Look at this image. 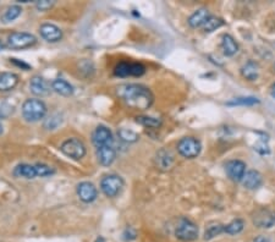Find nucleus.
Returning <instances> with one entry per match:
<instances>
[{"label": "nucleus", "mask_w": 275, "mask_h": 242, "mask_svg": "<svg viewBox=\"0 0 275 242\" xmlns=\"http://www.w3.org/2000/svg\"><path fill=\"white\" fill-rule=\"evenodd\" d=\"M118 96L132 109L145 110L153 104L154 97L147 87L142 85H123L118 87Z\"/></svg>", "instance_id": "f257e3e1"}, {"label": "nucleus", "mask_w": 275, "mask_h": 242, "mask_svg": "<svg viewBox=\"0 0 275 242\" xmlns=\"http://www.w3.org/2000/svg\"><path fill=\"white\" fill-rule=\"evenodd\" d=\"M47 112V106L40 99L29 98L22 104V117L28 122H37L44 119Z\"/></svg>", "instance_id": "f03ea898"}, {"label": "nucleus", "mask_w": 275, "mask_h": 242, "mask_svg": "<svg viewBox=\"0 0 275 242\" xmlns=\"http://www.w3.org/2000/svg\"><path fill=\"white\" fill-rule=\"evenodd\" d=\"M202 150V144L199 139L196 137L187 136L183 137L177 143V152L181 157L186 158V159H193L199 155Z\"/></svg>", "instance_id": "7ed1b4c3"}, {"label": "nucleus", "mask_w": 275, "mask_h": 242, "mask_svg": "<svg viewBox=\"0 0 275 242\" xmlns=\"http://www.w3.org/2000/svg\"><path fill=\"white\" fill-rule=\"evenodd\" d=\"M60 150L63 154H65L66 157L71 158L75 160H81L87 153L86 146L83 144V142L79 138H67L61 143Z\"/></svg>", "instance_id": "20e7f679"}, {"label": "nucleus", "mask_w": 275, "mask_h": 242, "mask_svg": "<svg viewBox=\"0 0 275 242\" xmlns=\"http://www.w3.org/2000/svg\"><path fill=\"white\" fill-rule=\"evenodd\" d=\"M175 236L180 241L191 242L198 239V227L187 218H181L175 230Z\"/></svg>", "instance_id": "39448f33"}, {"label": "nucleus", "mask_w": 275, "mask_h": 242, "mask_svg": "<svg viewBox=\"0 0 275 242\" xmlns=\"http://www.w3.org/2000/svg\"><path fill=\"white\" fill-rule=\"evenodd\" d=\"M37 43V38L27 32H12L6 40V47L10 49H26L33 47Z\"/></svg>", "instance_id": "423d86ee"}, {"label": "nucleus", "mask_w": 275, "mask_h": 242, "mask_svg": "<svg viewBox=\"0 0 275 242\" xmlns=\"http://www.w3.org/2000/svg\"><path fill=\"white\" fill-rule=\"evenodd\" d=\"M145 74V66L134 61H120L114 69V75L118 77H141Z\"/></svg>", "instance_id": "0eeeda50"}, {"label": "nucleus", "mask_w": 275, "mask_h": 242, "mask_svg": "<svg viewBox=\"0 0 275 242\" xmlns=\"http://www.w3.org/2000/svg\"><path fill=\"white\" fill-rule=\"evenodd\" d=\"M124 187V180L115 174L105 175L101 181V190L107 197L114 198L120 193Z\"/></svg>", "instance_id": "6e6552de"}, {"label": "nucleus", "mask_w": 275, "mask_h": 242, "mask_svg": "<svg viewBox=\"0 0 275 242\" xmlns=\"http://www.w3.org/2000/svg\"><path fill=\"white\" fill-rule=\"evenodd\" d=\"M252 223L256 228L271 229L275 225V212L269 208H260L252 214Z\"/></svg>", "instance_id": "1a4fd4ad"}, {"label": "nucleus", "mask_w": 275, "mask_h": 242, "mask_svg": "<svg viewBox=\"0 0 275 242\" xmlns=\"http://www.w3.org/2000/svg\"><path fill=\"white\" fill-rule=\"evenodd\" d=\"M92 142H93L96 148L113 146L114 136H113V132L110 131V128H108L104 125H99L94 128L93 133H92Z\"/></svg>", "instance_id": "9d476101"}, {"label": "nucleus", "mask_w": 275, "mask_h": 242, "mask_svg": "<svg viewBox=\"0 0 275 242\" xmlns=\"http://www.w3.org/2000/svg\"><path fill=\"white\" fill-rule=\"evenodd\" d=\"M246 164L242 160L233 159L229 160L225 164V173L229 176V179L235 182H239L242 181V179H244L245 174H246Z\"/></svg>", "instance_id": "9b49d317"}, {"label": "nucleus", "mask_w": 275, "mask_h": 242, "mask_svg": "<svg viewBox=\"0 0 275 242\" xmlns=\"http://www.w3.org/2000/svg\"><path fill=\"white\" fill-rule=\"evenodd\" d=\"M77 196L83 203H92L98 197V191L92 182L83 181L77 185Z\"/></svg>", "instance_id": "f8f14e48"}, {"label": "nucleus", "mask_w": 275, "mask_h": 242, "mask_svg": "<svg viewBox=\"0 0 275 242\" xmlns=\"http://www.w3.org/2000/svg\"><path fill=\"white\" fill-rule=\"evenodd\" d=\"M39 33L43 39L49 43H56L63 38V31L53 23H43L39 28Z\"/></svg>", "instance_id": "ddd939ff"}, {"label": "nucleus", "mask_w": 275, "mask_h": 242, "mask_svg": "<svg viewBox=\"0 0 275 242\" xmlns=\"http://www.w3.org/2000/svg\"><path fill=\"white\" fill-rule=\"evenodd\" d=\"M29 90L34 96L44 97L50 93V86L48 81L40 76L32 77L31 82H29Z\"/></svg>", "instance_id": "4468645a"}, {"label": "nucleus", "mask_w": 275, "mask_h": 242, "mask_svg": "<svg viewBox=\"0 0 275 242\" xmlns=\"http://www.w3.org/2000/svg\"><path fill=\"white\" fill-rule=\"evenodd\" d=\"M117 158V150L113 146H104L97 148V159L103 166H109L114 163Z\"/></svg>", "instance_id": "2eb2a0df"}, {"label": "nucleus", "mask_w": 275, "mask_h": 242, "mask_svg": "<svg viewBox=\"0 0 275 242\" xmlns=\"http://www.w3.org/2000/svg\"><path fill=\"white\" fill-rule=\"evenodd\" d=\"M242 185L247 188V190H258L263 184V176L260 171L257 170H249L245 174L244 179H242Z\"/></svg>", "instance_id": "dca6fc26"}, {"label": "nucleus", "mask_w": 275, "mask_h": 242, "mask_svg": "<svg viewBox=\"0 0 275 242\" xmlns=\"http://www.w3.org/2000/svg\"><path fill=\"white\" fill-rule=\"evenodd\" d=\"M175 158L169 149H160L155 155V164L160 170H169L174 165Z\"/></svg>", "instance_id": "f3484780"}, {"label": "nucleus", "mask_w": 275, "mask_h": 242, "mask_svg": "<svg viewBox=\"0 0 275 242\" xmlns=\"http://www.w3.org/2000/svg\"><path fill=\"white\" fill-rule=\"evenodd\" d=\"M210 12L208 9H198L197 11H195L192 15L190 16L188 18V25H190L192 28H198V27H203L204 23L208 21V18L210 17Z\"/></svg>", "instance_id": "a211bd4d"}, {"label": "nucleus", "mask_w": 275, "mask_h": 242, "mask_svg": "<svg viewBox=\"0 0 275 242\" xmlns=\"http://www.w3.org/2000/svg\"><path fill=\"white\" fill-rule=\"evenodd\" d=\"M18 76L13 72H2L0 74V92H7L17 86Z\"/></svg>", "instance_id": "6ab92c4d"}, {"label": "nucleus", "mask_w": 275, "mask_h": 242, "mask_svg": "<svg viewBox=\"0 0 275 242\" xmlns=\"http://www.w3.org/2000/svg\"><path fill=\"white\" fill-rule=\"evenodd\" d=\"M52 90L60 96L70 97L74 94V86L64 79H55L52 82Z\"/></svg>", "instance_id": "aec40b11"}, {"label": "nucleus", "mask_w": 275, "mask_h": 242, "mask_svg": "<svg viewBox=\"0 0 275 242\" xmlns=\"http://www.w3.org/2000/svg\"><path fill=\"white\" fill-rule=\"evenodd\" d=\"M13 175H15L16 177H23V179L31 180V179H36L37 171H36V168H34V165L22 163V164H18V165L13 169Z\"/></svg>", "instance_id": "412c9836"}, {"label": "nucleus", "mask_w": 275, "mask_h": 242, "mask_svg": "<svg viewBox=\"0 0 275 242\" xmlns=\"http://www.w3.org/2000/svg\"><path fill=\"white\" fill-rule=\"evenodd\" d=\"M241 75L244 79L249 81H256L260 75V65L255 60H249L241 67Z\"/></svg>", "instance_id": "4be33fe9"}, {"label": "nucleus", "mask_w": 275, "mask_h": 242, "mask_svg": "<svg viewBox=\"0 0 275 242\" xmlns=\"http://www.w3.org/2000/svg\"><path fill=\"white\" fill-rule=\"evenodd\" d=\"M222 49L226 56H234L239 52V44L230 34H224L222 38Z\"/></svg>", "instance_id": "5701e85b"}, {"label": "nucleus", "mask_w": 275, "mask_h": 242, "mask_svg": "<svg viewBox=\"0 0 275 242\" xmlns=\"http://www.w3.org/2000/svg\"><path fill=\"white\" fill-rule=\"evenodd\" d=\"M21 13H22V7H21L20 5H11V6L7 7L6 11L1 16V21L4 23L12 22V21H15Z\"/></svg>", "instance_id": "b1692460"}, {"label": "nucleus", "mask_w": 275, "mask_h": 242, "mask_svg": "<svg viewBox=\"0 0 275 242\" xmlns=\"http://www.w3.org/2000/svg\"><path fill=\"white\" fill-rule=\"evenodd\" d=\"M245 229V222L240 218L234 219L233 222H230L229 224L225 225V234L228 235H237V234L241 233Z\"/></svg>", "instance_id": "393cba45"}, {"label": "nucleus", "mask_w": 275, "mask_h": 242, "mask_svg": "<svg viewBox=\"0 0 275 242\" xmlns=\"http://www.w3.org/2000/svg\"><path fill=\"white\" fill-rule=\"evenodd\" d=\"M136 121L138 123H141L142 126H145V127L149 128H158L160 127L161 120L158 119V118L148 117V115H141V117H137Z\"/></svg>", "instance_id": "a878e982"}, {"label": "nucleus", "mask_w": 275, "mask_h": 242, "mask_svg": "<svg viewBox=\"0 0 275 242\" xmlns=\"http://www.w3.org/2000/svg\"><path fill=\"white\" fill-rule=\"evenodd\" d=\"M224 233H225V225L223 224L209 225V227L207 228L206 233H204V240H213V239L222 235Z\"/></svg>", "instance_id": "bb28decb"}, {"label": "nucleus", "mask_w": 275, "mask_h": 242, "mask_svg": "<svg viewBox=\"0 0 275 242\" xmlns=\"http://www.w3.org/2000/svg\"><path fill=\"white\" fill-rule=\"evenodd\" d=\"M258 103H260V99L255 98V97H239V98L229 101L226 106H255Z\"/></svg>", "instance_id": "cd10ccee"}, {"label": "nucleus", "mask_w": 275, "mask_h": 242, "mask_svg": "<svg viewBox=\"0 0 275 242\" xmlns=\"http://www.w3.org/2000/svg\"><path fill=\"white\" fill-rule=\"evenodd\" d=\"M224 25V21L220 17H217V16H210L206 23L203 26V31L207 32V33H210V32L217 31L218 28H220Z\"/></svg>", "instance_id": "c85d7f7f"}, {"label": "nucleus", "mask_w": 275, "mask_h": 242, "mask_svg": "<svg viewBox=\"0 0 275 242\" xmlns=\"http://www.w3.org/2000/svg\"><path fill=\"white\" fill-rule=\"evenodd\" d=\"M118 134L120 137V139H123L124 142H128V143H134V142L138 141L139 138L138 134L134 132V131L128 130V128H120Z\"/></svg>", "instance_id": "c756f323"}, {"label": "nucleus", "mask_w": 275, "mask_h": 242, "mask_svg": "<svg viewBox=\"0 0 275 242\" xmlns=\"http://www.w3.org/2000/svg\"><path fill=\"white\" fill-rule=\"evenodd\" d=\"M34 168H36L37 176H39V177L52 176V175L55 173V170H54L52 166L47 165V164H44V163L34 164Z\"/></svg>", "instance_id": "7c9ffc66"}, {"label": "nucleus", "mask_w": 275, "mask_h": 242, "mask_svg": "<svg viewBox=\"0 0 275 242\" xmlns=\"http://www.w3.org/2000/svg\"><path fill=\"white\" fill-rule=\"evenodd\" d=\"M61 121H63V119H61L60 115L54 114L52 117L48 118V119H45L44 127L47 128V130H55V128L60 125Z\"/></svg>", "instance_id": "2f4dec72"}, {"label": "nucleus", "mask_w": 275, "mask_h": 242, "mask_svg": "<svg viewBox=\"0 0 275 242\" xmlns=\"http://www.w3.org/2000/svg\"><path fill=\"white\" fill-rule=\"evenodd\" d=\"M54 1H50V0H38V1H36V7L39 11H47V10L52 9Z\"/></svg>", "instance_id": "473e14b6"}, {"label": "nucleus", "mask_w": 275, "mask_h": 242, "mask_svg": "<svg viewBox=\"0 0 275 242\" xmlns=\"http://www.w3.org/2000/svg\"><path fill=\"white\" fill-rule=\"evenodd\" d=\"M255 150L256 152H258L260 153V154H269V153H271V149H269V147H268V144L266 143V142H263V141H261V142H258L257 144H256L255 146Z\"/></svg>", "instance_id": "72a5a7b5"}, {"label": "nucleus", "mask_w": 275, "mask_h": 242, "mask_svg": "<svg viewBox=\"0 0 275 242\" xmlns=\"http://www.w3.org/2000/svg\"><path fill=\"white\" fill-rule=\"evenodd\" d=\"M123 236H124V240L132 241V240H135V239L137 238V233H136V230H135V229L126 228L125 231H124Z\"/></svg>", "instance_id": "f704fd0d"}, {"label": "nucleus", "mask_w": 275, "mask_h": 242, "mask_svg": "<svg viewBox=\"0 0 275 242\" xmlns=\"http://www.w3.org/2000/svg\"><path fill=\"white\" fill-rule=\"evenodd\" d=\"M9 60H10V63L13 64V65L17 66V67H21L22 70H31V65H28V64L25 63V61H21V60H18V59H15V58H10Z\"/></svg>", "instance_id": "c9c22d12"}, {"label": "nucleus", "mask_w": 275, "mask_h": 242, "mask_svg": "<svg viewBox=\"0 0 275 242\" xmlns=\"http://www.w3.org/2000/svg\"><path fill=\"white\" fill-rule=\"evenodd\" d=\"M253 242H272L271 239L267 238V236H258V238H256L255 240H253Z\"/></svg>", "instance_id": "e433bc0d"}, {"label": "nucleus", "mask_w": 275, "mask_h": 242, "mask_svg": "<svg viewBox=\"0 0 275 242\" xmlns=\"http://www.w3.org/2000/svg\"><path fill=\"white\" fill-rule=\"evenodd\" d=\"M271 96L275 99V83L273 86H272V88H271Z\"/></svg>", "instance_id": "4c0bfd02"}, {"label": "nucleus", "mask_w": 275, "mask_h": 242, "mask_svg": "<svg viewBox=\"0 0 275 242\" xmlns=\"http://www.w3.org/2000/svg\"><path fill=\"white\" fill-rule=\"evenodd\" d=\"M94 242H105V240H104L103 236H98V238H97L96 240H94Z\"/></svg>", "instance_id": "58836bf2"}, {"label": "nucleus", "mask_w": 275, "mask_h": 242, "mask_svg": "<svg viewBox=\"0 0 275 242\" xmlns=\"http://www.w3.org/2000/svg\"><path fill=\"white\" fill-rule=\"evenodd\" d=\"M2 132H4V126H2L1 120H0V134H2Z\"/></svg>", "instance_id": "ea45409f"}, {"label": "nucleus", "mask_w": 275, "mask_h": 242, "mask_svg": "<svg viewBox=\"0 0 275 242\" xmlns=\"http://www.w3.org/2000/svg\"><path fill=\"white\" fill-rule=\"evenodd\" d=\"M4 48H5V45H4V44H2V43H1V40H0V52H1V50H2V49H4Z\"/></svg>", "instance_id": "a19ab883"}, {"label": "nucleus", "mask_w": 275, "mask_h": 242, "mask_svg": "<svg viewBox=\"0 0 275 242\" xmlns=\"http://www.w3.org/2000/svg\"><path fill=\"white\" fill-rule=\"evenodd\" d=\"M274 70H275V64H274Z\"/></svg>", "instance_id": "79ce46f5"}]
</instances>
